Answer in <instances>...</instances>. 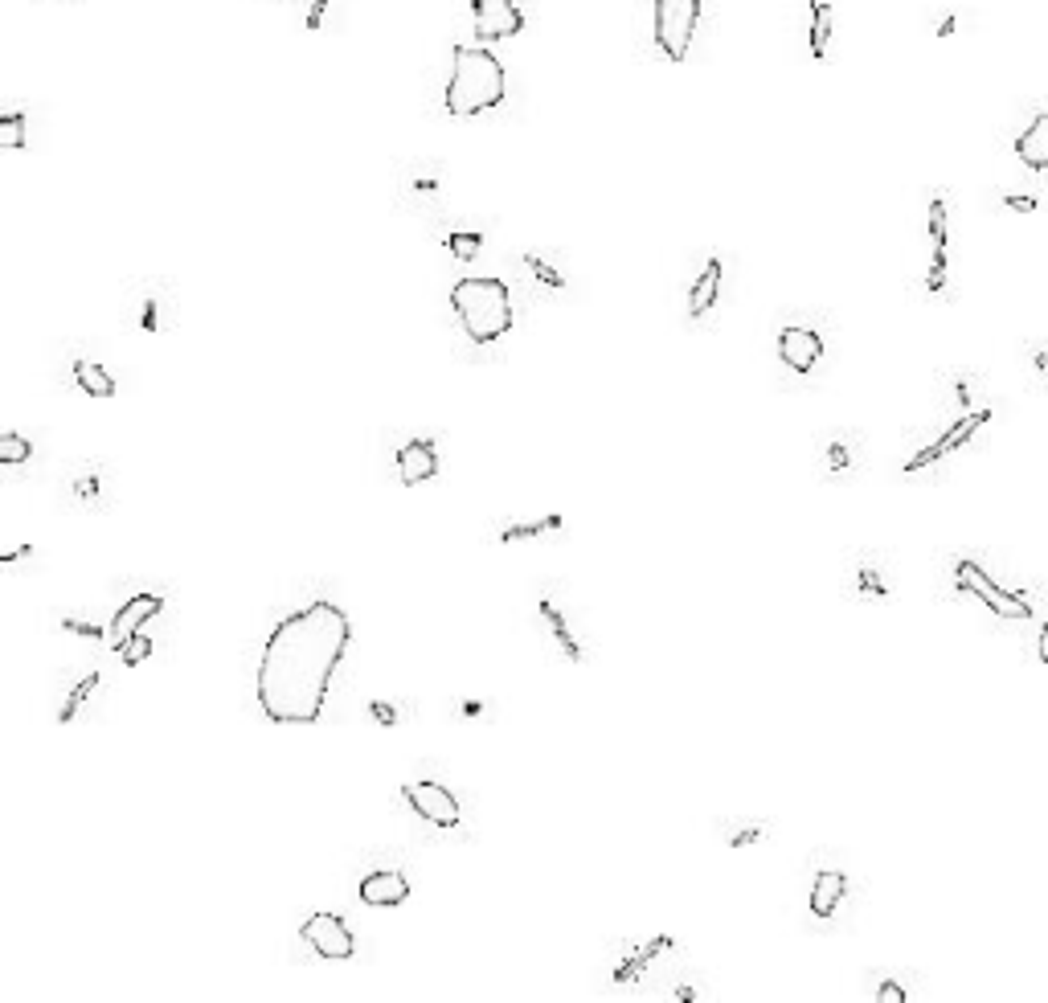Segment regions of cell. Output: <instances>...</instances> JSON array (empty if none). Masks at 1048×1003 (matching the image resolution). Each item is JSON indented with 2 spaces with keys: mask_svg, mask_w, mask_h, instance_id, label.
<instances>
[{
  "mask_svg": "<svg viewBox=\"0 0 1048 1003\" xmlns=\"http://www.w3.org/2000/svg\"><path fill=\"white\" fill-rule=\"evenodd\" d=\"M353 639L336 602H308L279 619L258 656V709L275 725H312L328 705L332 676Z\"/></svg>",
  "mask_w": 1048,
  "mask_h": 1003,
  "instance_id": "1",
  "label": "cell"
},
{
  "mask_svg": "<svg viewBox=\"0 0 1048 1003\" xmlns=\"http://www.w3.org/2000/svg\"><path fill=\"white\" fill-rule=\"evenodd\" d=\"M504 99V66L484 46H455V66L447 78V111L459 119L484 115Z\"/></svg>",
  "mask_w": 1048,
  "mask_h": 1003,
  "instance_id": "2",
  "label": "cell"
},
{
  "mask_svg": "<svg viewBox=\"0 0 1048 1003\" xmlns=\"http://www.w3.org/2000/svg\"><path fill=\"white\" fill-rule=\"evenodd\" d=\"M451 308L471 344H496L512 328V299L500 279H459L451 291Z\"/></svg>",
  "mask_w": 1048,
  "mask_h": 1003,
  "instance_id": "3",
  "label": "cell"
},
{
  "mask_svg": "<svg viewBox=\"0 0 1048 1003\" xmlns=\"http://www.w3.org/2000/svg\"><path fill=\"white\" fill-rule=\"evenodd\" d=\"M177 316H181V303H177V291H172V283H164V279H136V283H127V295H123V324H127V328L148 332V336H160V332L177 328Z\"/></svg>",
  "mask_w": 1048,
  "mask_h": 1003,
  "instance_id": "4",
  "label": "cell"
},
{
  "mask_svg": "<svg viewBox=\"0 0 1048 1003\" xmlns=\"http://www.w3.org/2000/svg\"><path fill=\"white\" fill-rule=\"evenodd\" d=\"M696 21H701V0H655L651 5V33L668 62L688 58Z\"/></svg>",
  "mask_w": 1048,
  "mask_h": 1003,
  "instance_id": "5",
  "label": "cell"
},
{
  "mask_svg": "<svg viewBox=\"0 0 1048 1003\" xmlns=\"http://www.w3.org/2000/svg\"><path fill=\"white\" fill-rule=\"evenodd\" d=\"M954 578H958V586H963V590L979 594V598L987 602L991 615H1003V619H1032V602H1028L1024 594H1016V590L995 586V582L987 578L983 565H975V561H958V565H954Z\"/></svg>",
  "mask_w": 1048,
  "mask_h": 1003,
  "instance_id": "6",
  "label": "cell"
},
{
  "mask_svg": "<svg viewBox=\"0 0 1048 1003\" xmlns=\"http://www.w3.org/2000/svg\"><path fill=\"white\" fill-rule=\"evenodd\" d=\"M402 799L410 803V811L422 819V823H430V827H459V799L443 787V782H430V778H418V782H406L402 787Z\"/></svg>",
  "mask_w": 1048,
  "mask_h": 1003,
  "instance_id": "7",
  "label": "cell"
},
{
  "mask_svg": "<svg viewBox=\"0 0 1048 1003\" xmlns=\"http://www.w3.org/2000/svg\"><path fill=\"white\" fill-rule=\"evenodd\" d=\"M471 21L479 41H504L524 29L520 0H471Z\"/></svg>",
  "mask_w": 1048,
  "mask_h": 1003,
  "instance_id": "8",
  "label": "cell"
},
{
  "mask_svg": "<svg viewBox=\"0 0 1048 1003\" xmlns=\"http://www.w3.org/2000/svg\"><path fill=\"white\" fill-rule=\"evenodd\" d=\"M299 938L308 942L320 958H353V950H357V942H353V934H348V926L336 918V913H312L308 922H303V930H299Z\"/></svg>",
  "mask_w": 1048,
  "mask_h": 1003,
  "instance_id": "9",
  "label": "cell"
},
{
  "mask_svg": "<svg viewBox=\"0 0 1048 1003\" xmlns=\"http://www.w3.org/2000/svg\"><path fill=\"white\" fill-rule=\"evenodd\" d=\"M778 357L786 369L795 373H811L823 357V336L815 328H803V324H791L778 332Z\"/></svg>",
  "mask_w": 1048,
  "mask_h": 1003,
  "instance_id": "10",
  "label": "cell"
},
{
  "mask_svg": "<svg viewBox=\"0 0 1048 1003\" xmlns=\"http://www.w3.org/2000/svg\"><path fill=\"white\" fill-rule=\"evenodd\" d=\"M160 610H164V598H160V594H136L131 602H123L119 615H115V623H111V631H107V643H111L115 651H123V643H127L131 635H140V627H144L152 615H160Z\"/></svg>",
  "mask_w": 1048,
  "mask_h": 1003,
  "instance_id": "11",
  "label": "cell"
},
{
  "mask_svg": "<svg viewBox=\"0 0 1048 1003\" xmlns=\"http://www.w3.org/2000/svg\"><path fill=\"white\" fill-rule=\"evenodd\" d=\"M406 897H410V881L402 877V872H393V868L369 872V877L361 881V901L373 905V909H393V905H402Z\"/></svg>",
  "mask_w": 1048,
  "mask_h": 1003,
  "instance_id": "12",
  "label": "cell"
},
{
  "mask_svg": "<svg viewBox=\"0 0 1048 1003\" xmlns=\"http://www.w3.org/2000/svg\"><path fill=\"white\" fill-rule=\"evenodd\" d=\"M439 471V455L426 439H410L402 451H398V479L402 484H426Z\"/></svg>",
  "mask_w": 1048,
  "mask_h": 1003,
  "instance_id": "13",
  "label": "cell"
},
{
  "mask_svg": "<svg viewBox=\"0 0 1048 1003\" xmlns=\"http://www.w3.org/2000/svg\"><path fill=\"white\" fill-rule=\"evenodd\" d=\"M721 258H709L705 263V271L696 275V283H692V291H688V316L692 320H701V316H709L713 312V303H717V295H721Z\"/></svg>",
  "mask_w": 1048,
  "mask_h": 1003,
  "instance_id": "14",
  "label": "cell"
},
{
  "mask_svg": "<svg viewBox=\"0 0 1048 1003\" xmlns=\"http://www.w3.org/2000/svg\"><path fill=\"white\" fill-rule=\"evenodd\" d=\"M983 422H987V410H979V414H963V418H958V426H954V430H946V434H942V439H938L930 451H922V455H913V459H909V471L926 467L930 459H942V455H946V451H954L958 443H967V439H971V430H979Z\"/></svg>",
  "mask_w": 1048,
  "mask_h": 1003,
  "instance_id": "15",
  "label": "cell"
},
{
  "mask_svg": "<svg viewBox=\"0 0 1048 1003\" xmlns=\"http://www.w3.org/2000/svg\"><path fill=\"white\" fill-rule=\"evenodd\" d=\"M844 893H848L844 872H836V868L819 872V877H815V885H811V913H815V918H832V913H836V905L844 901Z\"/></svg>",
  "mask_w": 1048,
  "mask_h": 1003,
  "instance_id": "16",
  "label": "cell"
},
{
  "mask_svg": "<svg viewBox=\"0 0 1048 1003\" xmlns=\"http://www.w3.org/2000/svg\"><path fill=\"white\" fill-rule=\"evenodd\" d=\"M1016 156H1020L1028 168H1048V111L1036 115V119L1024 127V132H1020Z\"/></svg>",
  "mask_w": 1048,
  "mask_h": 1003,
  "instance_id": "17",
  "label": "cell"
},
{
  "mask_svg": "<svg viewBox=\"0 0 1048 1003\" xmlns=\"http://www.w3.org/2000/svg\"><path fill=\"white\" fill-rule=\"evenodd\" d=\"M541 615H545V623H549V635H553V643H557V651L570 664H582L586 660V651H582V643H578V635L570 631V623H565V615L557 610V602H549V598H541Z\"/></svg>",
  "mask_w": 1048,
  "mask_h": 1003,
  "instance_id": "18",
  "label": "cell"
},
{
  "mask_svg": "<svg viewBox=\"0 0 1048 1003\" xmlns=\"http://www.w3.org/2000/svg\"><path fill=\"white\" fill-rule=\"evenodd\" d=\"M74 381L82 385V394H91V398H111L115 394V381H111V373L103 369V365H95V361H74Z\"/></svg>",
  "mask_w": 1048,
  "mask_h": 1003,
  "instance_id": "19",
  "label": "cell"
},
{
  "mask_svg": "<svg viewBox=\"0 0 1048 1003\" xmlns=\"http://www.w3.org/2000/svg\"><path fill=\"white\" fill-rule=\"evenodd\" d=\"M832 5L827 0H811V58H827V41H832Z\"/></svg>",
  "mask_w": 1048,
  "mask_h": 1003,
  "instance_id": "20",
  "label": "cell"
},
{
  "mask_svg": "<svg viewBox=\"0 0 1048 1003\" xmlns=\"http://www.w3.org/2000/svg\"><path fill=\"white\" fill-rule=\"evenodd\" d=\"M553 529H561V516H545V520H524V525H504L496 537L504 541V545H512V541H533V537H545V533H553Z\"/></svg>",
  "mask_w": 1048,
  "mask_h": 1003,
  "instance_id": "21",
  "label": "cell"
},
{
  "mask_svg": "<svg viewBox=\"0 0 1048 1003\" xmlns=\"http://www.w3.org/2000/svg\"><path fill=\"white\" fill-rule=\"evenodd\" d=\"M99 684H103V676H99V672H91V676H86V680H82V684H78V688L66 696V705H62L58 721H62V725H66V721H74V717L86 709V701H91V696H95V688H99Z\"/></svg>",
  "mask_w": 1048,
  "mask_h": 1003,
  "instance_id": "22",
  "label": "cell"
},
{
  "mask_svg": "<svg viewBox=\"0 0 1048 1003\" xmlns=\"http://www.w3.org/2000/svg\"><path fill=\"white\" fill-rule=\"evenodd\" d=\"M25 459H33V443L21 439V434H0V463L17 467V463H25Z\"/></svg>",
  "mask_w": 1048,
  "mask_h": 1003,
  "instance_id": "23",
  "label": "cell"
},
{
  "mask_svg": "<svg viewBox=\"0 0 1048 1003\" xmlns=\"http://www.w3.org/2000/svg\"><path fill=\"white\" fill-rule=\"evenodd\" d=\"M25 144H29L25 140V115L13 111V115L0 119V148H25Z\"/></svg>",
  "mask_w": 1048,
  "mask_h": 1003,
  "instance_id": "24",
  "label": "cell"
},
{
  "mask_svg": "<svg viewBox=\"0 0 1048 1003\" xmlns=\"http://www.w3.org/2000/svg\"><path fill=\"white\" fill-rule=\"evenodd\" d=\"M930 242H934V254H946V197L930 201Z\"/></svg>",
  "mask_w": 1048,
  "mask_h": 1003,
  "instance_id": "25",
  "label": "cell"
},
{
  "mask_svg": "<svg viewBox=\"0 0 1048 1003\" xmlns=\"http://www.w3.org/2000/svg\"><path fill=\"white\" fill-rule=\"evenodd\" d=\"M520 267H524V271H533V275H537L545 287H565L561 271H553V267L545 263V258H537V254H524V258H520Z\"/></svg>",
  "mask_w": 1048,
  "mask_h": 1003,
  "instance_id": "26",
  "label": "cell"
},
{
  "mask_svg": "<svg viewBox=\"0 0 1048 1003\" xmlns=\"http://www.w3.org/2000/svg\"><path fill=\"white\" fill-rule=\"evenodd\" d=\"M856 590L868 594V598H885L889 594V586L881 582V574L872 570V565H860V570H856Z\"/></svg>",
  "mask_w": 1048,
  "mask_h": 1003,
  "instance_id": "27",
  "label": "cell"
},
{
  "mask_svg": "<svg viewBox=\"0 0 1048 1003\" xmlns=\"http://www.w3.org/2000/svg\"><path fill=\"white\" fill-rule=\"evenodd\" d=\"M852 447H848V439H836L832 447H827V467H832L836 475H844V471H852Z\"/></svg>",
  "mask_w": 1048,
  "mask_h": 1003,
  "instance_id": "28",
  "label": "cell"
},
{
  "mask_svg": "<svg viewBox=\"0 0 1048 1003\" xmlns=\"http://www.w3.org/2000/svg\"><path fill=\"white\" fill-rule=\"evenodd\" d=\"M123 664H144L148 656H152V639H144V635H131L127 643H123Z\"/></svg>",
  "mask_w": 1048,
  "mask_h": 1003,
  "instance_id": "29",
  "label": "cell"
},
{
  "mask_svg": "<svg viewBox=\"0 0 1048 1003\" xmlns=\"http://www.w3.org/2000/svg\"><path fill=\"white\" fill-rule=\"evenodd\" d=\"M74 492H78L86 504H99V471H95V467H86V475L74 479Z\"/></svg>",
  "mask_w": 1048,
  "mask_h": 1003,
  "instance_id": "30",
  "label": "cell"
},
{
  "mask_svg": "<svg viewBox=\"0 0 1048 1003\" xmlns=\"http://www.w3.org/2000/svg\"><path fill=\"white\" fill-rule=\"evenodd\" d=\"M447 246H451V250L463 258V263H467V258H475V254H479V246H484V238H479V234H451V238H447Z\"/></svg>",
  "mask_w": 1048,
  "mask_h": 1003,
  "instance_id": "31",
  "label": "cell"
},
{
  "mask_svg": "<svg viewBox=\"0 0 1048 1003\" xmlns=\"http://www.w3.org/2000/svg\"><path fill=\"white\" fill-rule=\"evenodd\" d=\"M877 999H881V1003H905V991H901L897 983H881V991H877Z\"/></svg>",
  "mask_w": 1048,
  "mask_h": 1003,
  "instance_id": "32",
  "label": "cell"
},
{
  "mask_svg": "<svg viewBox=\"0 0 1048 1003\" xmlns=\"http://www.w3.org/2000/svg\"><path fill=\"white\" fill-rule=\"evenodd\" d=\"M1003 205H1008V209H1016V213H1032L1040 201H1036V197H1003Z\"/></svg>",
  "mask_w": 1048,
  "mask_h": 1003,
  "instance_id": "33",
  "label": "cell"
},
{
  "mask_svg": "<svg viewBox=\"0 0 1048 1003\" xmlns=\"http://www.w3.org/2000/svg\"><path fill=\"white\" fill-rule=\"evenodd\" d=\"M1032 361H1036V369H1040V377L1048 381V348H1040V353H1032Z\"/></svg>",
  "mask_w": 1048,
  "mask_h": 1003,
  "instance_id": "34",
  "label": "cell"
},
{
  "mask_svg": "<svg viewBox=\"0 0 1048 1003\" xmlns=\"http://www.w3.org/2000/svg\"><path fill=\"white\" fill-rule=\"evenodd\" d=\"M1040 660H1044V664H1048V623H1044V627H1040Z\"/></svg>",
  "mask_w": 1048,
  "mask_h": 1003,
  "instance_id": "35",
  "label": "cell"
}]
</instances>
